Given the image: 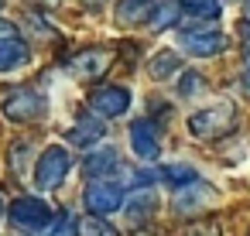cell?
Listing matches in <instances>:
<instances>
[{"mask_svg": "<svg viewBox=\"0 0 250 236\" xmlns=\"http://www.w3.org/2000/svg\"><path fill=\"white\" fill-rule=\"evenodd\" d=\"M202 89H206V79H202L199 72H185L182 82H178V93H182V96H195V93H202Z\"/></svg>", "mask_w": 250, "mask_h": 236, "instance_id": "cell-21", "label": "cell"}, {"mask_svg": "<svg viewBox=\"0 0 250 236\" xmlns=\"http://www.w3.org/2000/svg\"><path fill=\"white\" fill-rule=\"evenodd\" d=\"M240 82H243V93L250 96V62H247V69H243V79H240Z\"/></svg>", "mask_w": 250, "mask_h": 236, "instance_id": "cell-25", "label": "cell"}, {"mask_svg": "<svg viewBox=\"0 0 250 236\" xmlns=\"http://www.w3.org/2000/svg\"><path fill=\"white\" fill-rule=\"evenodd\" d=\"M161 178H165L168 185H178V188H185V185H192V181H199V175H195V168H192V164H185V161H175V164H165V168H161Z\"/></svg>", "mask_w": 250, "mask_h": 236, "instance_id": "cell-16", "label": "cell"}, {"mask_svg": "<svg viewBox=\"0 0 250 236\" xmlns=\"http://www.w3.org/2000/svg\"><path fill=\"white\" fill-rule=\"evenodd\" d=\"M110 65H113V55H110V52L89 48V52H83V55H76V59L69 62V72H72L76 79H100Z\"/></svg>", "mask_w": 250, "mask_h": 236, "instance_id": "cell-9", "label": "cell"}, {"mask_svg": "<svg viewBox=\"0 0 250 236\" xmlns=\"http://www.w3.org/2000/svg\"><path fill=\"white\" fill-rule=\"evenodd\" d=\"M42 110H45V99H42L35 89H14V93H7V99H4V117H7V120H18V123L38 120Z\"/></svg>", "mask_w": 250, "mask_h": 236, "instance_id": "cell-7", "label": "cell"}, {"mask_svg": "<svg viewBox=\"0 0 250 236\" xmlns=\"http://www.w3.org/2000/svg\"><path fill=\"white\" fill-rule=\"evenodd\" d=\"M76 236H120L106 219H96V216H89V219H79V226H76Z\"/></svg>", "mask_w": 250, "mask_h": 236, "instance_id": "cell-19", "label": "cell"}, {"mask_svg": "<svg viewBox=\"0 0 250 236\" xmlns=\"http://www.w3.org/2000/svg\"><path fill=\"white\" fill-rule=\"evenodd\" d=\"M154 0H120L117 4V24H141L144 18L151 21V14H154Z\"/></svg>", "mask_w": 250, "mask_h": 236, "instance_id": "cell-12", "label": "cell"}, {"mask_svg": "<svg viewBox=\"0 0 250 236\" xmlns=\"http://www.w3.org/2000/svg\"><path fill=\"white\" fill-rule=\"evenodd\" d=\"M28 59H31V52H28V45L21 38L0 41V72H14V69L28 65Z\"/></svg>", "mask_w": 250, "mask_h": 236, "instance_id": "cell-13", "label": "cell"}, {"mask_svg": "<svg viewBox=\"0 0 250 236\" xmlns=\"http://www.w3.org/2000/svg\"><path fill=\"white\" fill-rule=\"evenodd\" d=\"M0 4H4V0H0Z\"/></svg>", "mask_w": 250, "mask_h": 236, "instance_id": "cell-29", "label": "cell"}, {"mask_svg": "<svg viewBox=\"0 0 250 236\" xmlns=\"http://www.w3.org/2000/svg\"><path fill=\"white\" fill-rule=\"evenodd\" d=\"M0 216H4V198H0Z\"/></svg>", "mask_w": 250, "mask_h": 236, "instance_id": "cell-28", "label": "cell"}, {"mask_svg": "<svg viewBox=\"0 0 250 236\" xmlns=\"http://www.w3.org/2000/svg\"><path fill=\"white\" fill-rule=\"evenodd\" d=\"M182 11H188L192 18L212 21V18H219V0H182Z\"/></svg>", "mask_w": 250, "mask_h": 236, "instance_id": "cell-20", "label": "cell"}, {"mask_svg": "<svg viewBox=\"0 0 250 236\" xmlns=\"http://www.w3.org/2000/svg\"><path fill=\"white\" fill-rule=\"evenodd\" d=\"M182 69V59L175 55V52H161V55H154L151 59V76L161 82V79H168V76H175Z\"/></svg>", "mask_w": 250, "mask_h": 236, "instance_id": "cell-18", "label": "cell"}, {"mask_svg": "<svg viewBox=\"0 0 250 236\" xmlns=\"http://www.w3.org/2000/svg\"><path fill=\"white\" fill-rule=\"evenodd\" d=\"M117 161H120V154H117L113 147H96V151L86 157V175H93V178L110 175V171L117 168Z\"/></svg>", "mask_w": 250, "mask_h": 236, "instance_id": "cell-15", "label": "cell"}, {"mask_svg": "<svg viewBox=\"0 0 250 236\" xmlns=\"http://www.w3.org/2000/svg\"><path fill=\"white\" fill-rule=\"evenodd\" d=\"M83 202H86V209L100 219V216H110V212H117V209L124 205V188H120L117 181H93V185L83 192Z\"/></svg>", "mask_w": 250, "mask_h": 236, "instance_id": "cell-5", "label": "cell"}, {"mask_svg": "<svg viewBox=\"0 0 250 236\" xmlns=\"http://www.w3.org/2000/svg\"><path fill=\"white\" fill-rule=\"evenodd\" d=\"M212 202H216V188L206 185V181H192V185L178 188V195H175V209L185 212V216H195V212H202Z\"/></svg>", "mask_w": 250, "mask_h": 236, "instance_id": "cell-8", "label": "cell"}, {"mask_svg": "<svg viewBox=\"0 0 250 236\" xmlns=\"http://www.w3.org/2000/svg\"><path fill=\"white\" fill-rule=\"evenodd\" d=\"M100 137H106L100 117H86V120H79V123L69 130V140H72L76 147H89V144H96Z\"/></svg>", "mask_w": 250, "mask_h": 236, "instance_id": "cell-14", "label": "cell"}, {"mask_svg": "<svg viewBox=\"0 0 250 236\" xmlns=\"http://www.w3.org/2000/svg\"><path fill=\"white\" fill-rule=\"evenodd\" d=\"M48 236H76V222L72 219H55V226L48 229Z\"/></svg>", "mask_w": 250, "mask_h": 236, "instance_id": "cell-23", "label": "cell"}, {"mask_svg": "<svg viewBox=\"0 0 250 236\" xmlns=\"http://www.w3.org/2000/svg\"><path fill=\"white\" fill-rule=\"evenodd\" d=\"M154 212H158V192L154 188L130 192V202H127V219L130 222H147Z\"/></svg>", "mask_w": 250, "mask_h": 236, "instance_id": "cell-11", "label": "cell"}, {"mask_svg": "<svg viewBox=\"0 0 250 236\" xmlns=\"http://www.w3.org/2000/svg\"><path fill=\"white\" fill-rule=\"evenodd\" d=\"M130 147L137 157L144 161H154L158 151H161V140H158V127L151 120H134L130 123Z\"/></svg>", "mask_w": 250, "mask_h": 236, "instance_id": "cell-10", "label": "cell"}, {"mask_svg": "<svg viewBox=\"0 0 250 236\" xmlns=\"http://www.w3.org/2000/svg\"><path fill=\"white\" fill-rule=\"evenodd\" d=\"M178 14H182V4H178V0H161V4L154 7V14H151V28H154V31H165V28H171V24L178 21Z\"/></svg>", "mask_w": 250, "mask_h": 236, "instance_id": "cell-17", "label": "cell"}, {"mask_svg": "<svg viewBox=\"0 0 250 236\" xmlns=\"http://www.w3.org/2000/svg\"><path fill=\"white\" fill-rule=\"evenodd\" d=\"M69 168H72L69 151H65L62 144H52V147H48V151H42V157H38V168H35V185H38L42 192H55V188L65 181Z\"/></svg>", "mask_w": 250, "mask_h": 236, "instance_id": "cell-2", "label": "cell"}, {"mask_svg": "<svg viewBox=\"0 0 250 236\" xmlns=\"http://www.w3.org/2000/svg\"><path fill=\"white\" fill-rule=\"evenodd\" d=\"M236 123V110H233V103H212V106H206V110H195L192 117H188V130H192V137H199V140H209V137H219V134H226L229 127Z\"/></svg>", "mask_w": 250, "mask_h": 236, "instance_id": "cell-1", "label": "cell"}, {"mask_svg": "<svg viewBox=\"0 0 250 236\" xmlns=\"http://www.w3.org/2000/svg\"><path fill=\"white\" fill-rule=\"evenodd\" d=\"M243 14H247V21H250V0H243Z\"/></svg>", "mask_w": 250, "mask_h": 236, "instance_id": "cell-26", "label": "cell"}, {"mask_svg": "<svg viewBox=\"0 0 250 236\" xmlns=\"http://www.w3.org/2000/svg\"><path fill=\"white\" fill-rule=\"evenodd\" d=\"M28 157H31V144H28V140H21V144H14V147H11V164H14L18 171H21V168H28V164H24Z\"/></svg>", "mask_w": 250, "mask_h": 236, "instance_id": "cell-22", "label": "cell"}, {"mask_svg": "<svg viewBox=\"0 0 250 236\" xmlns=\"http://www.w3.org/2000/svg\"><path fill=\"white\" fill-rule=\"evenodd\" d=\"M89 110L96 117H120L130 110V93L124 86H96L89 93Z\"/></svg>", "mask_w": 250, "mask_h": 236, "instance_id": "cell-6", "label": "cell"}, {"mask_svg": "<svg viewBox=\"0 0 250 236\" xmlns=\"http://www.w3.org/2000/svg\"><path fill=\"white\" fill-rule=\"evenodd\" d=\"M178 45L185 48V55L195 59H212L226 48V38L216 28H182L178 31Z\"/></svg>", "mask_w": 250, "mask_h": 236, "instance_id": "cell-4", "label": "cell"}, {"mask_svg": "<svg viewBox=\"0 0 250 236\" xmlns=\"http://www.w3.org/2000/svg\"><path fill=\"white\" fill-rule=\"evenodd\" d=\"M35 4H59V0H35Z\"/></svg>", "mask_w": 250, "mask_h": 236, "instance_id": "cell-27", "label": "cell"}, {"mask_svg": "<svg viewBox=\"0 0 250 236\" xmlns=\"http://www.w3.org/2000/svg\"><path fill=\"white\" fill-rule=\"evenodd\" d=\"M18 38V28L11 21H0V41H14Z\"/></svg>", "mask_w": 250, "mask_h": 236, "instance_id": "cell-24", "label": "cell"}, {"mask_svg": "<svg viewBox=\"0 0 250 236\" xmlns=\"http://www.w3.org/2000/svg\"><path fill=\"white\" fill-rule=\"evenodd\" d=\"M11 222H14L18 229H24V233H38V229H45V226H55L52 205H48L45 198H38V195H21V198L11 205Z\"/></svg>", "mask_w": 250, "mask_h": 236, "instance_id": "cell-3", "label": "cell"}]
</instances>
